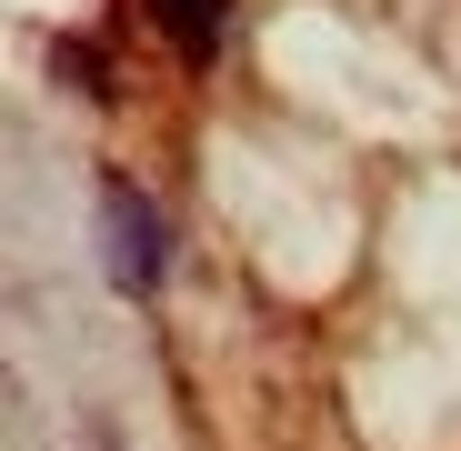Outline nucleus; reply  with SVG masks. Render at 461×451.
Segmentation results:
<instances>
[{
    "instance_id": "obj_1",
    "label": "nucleus",
    "mask_w": 461,
    "mask_h": 451,
    "mask_svg": "<svg viewBox=\"0 0 461 451\" xmlns=\"http://www.w3.org/2000/svg\"><path fill=\"white\" fill-rule=\"evenodd\" d=\"M101 241H111V281L121 291H161V211H150L131 181L101 191Z\"/></svg>"
},
{
    "instance_id": "obj_2",
    "label": "nucleus",
    "mask_w": 461,
    "mask_h": 451,
    "mask_svg": "<svg viewBox=\"0 0 461 451\" xmlns=\"http://www.w3.org/2000/svg\"><path fill=\"white\" fill-rule=\"evenodd\" d=\"M140 11H150V31H161L191 70H211L221 41H230V0H140Z\"/></svg>"
}]
</instances>
